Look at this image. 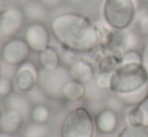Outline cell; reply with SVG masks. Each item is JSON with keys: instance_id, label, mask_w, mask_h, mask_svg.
Here are the masks:
<instances>
[{"instance_id": "27", "label": "cell", "mask_w": 148, "mask_h": 137, "mask_svg": "<svg viewBox=\"0 0 148 137\" xmlns=\"http://www.w3.org/2000/svg\"><path fill=\"white\" fill-rule=\"evenodd\" d=\"M137 32L141 36H148V12H143L137 19Z\"/></svg>"}, {"instance_id": "14", "label": "cell", "mask_w": 148, "mask_h": 137, "mask_svg": "<svg viewBox=\"0 0 148 137\" xmlns=\"http://www.w3.org/2000/svg\"><path fill=\"white\" fill-rule=\"evenodd\" d=\"M129 125L142 126L148 129V97L138 106L132 107L127 113Z\"/></svg>"}, {"instance_id": "34", "label": "cell", "mask_w": 148, "mask_h": 137, "mask_svg": "<svg viewBox=\"0 0 148 137\" xmlns=\"http://www.w3.org/2000/svg\"><path fill=\"white\" fill-rule=\"evenodd\" d=\"M0 9H1V1H0Z\"/></svg>"}, {"instance_id": "9", "label": "cell", "mask_w": 148, "mask_h": 137, "mask_svg": "<svg viewBox=\"0 0 148 137\" xmlns=\"http://www.w3.org/2000/svg\"><path fill=\"white\" fill-rule=\"evenodd\" d=\"M39 70L31 62H24L18 66L14 77L15 86L21 92H28L37 85Z\"/></svg>"}, {"instance_id": "31", "label": "cell", "mask_w": 148, "mask_h": 137, "mask_svg": "<svg viewBox=\"0 0 148 137\" xmlns=\"http://www.w3.org/2000/svg\"><path fill=\"white\" fill-rule=\"evenodd\" d=\"M133 2H134V4H135V6H136V8L138 9L139 3H140V0H133Z\"/></svg>"}, {"instance_id": "10", "label": "cell", "mask_w": 148, "mask_h": 137, "mask_svg": "<svg viewBox=\"0 0 148 137\" xmlns=\"http://www.w3.org/2000/svg\"><path fill=\"white\" fill-rule=\"evenodd\" d=\"M119 117L117 112L106 108L97 114L95 117V126L102 134H111L117 129Z\"/></svg>"}, {"instance_id": "1", "label": "cell", "mask_w": 148, "mask_h": 137, "mask_svg": "<svg viewBox=\"0 0 148 137\" xmlns=\"http://www.w3.org/2000/svg\"><path fill=\"white\" fill-rule=\"evenodd\" d=\"M51 30L58 42L72 53H90L101 41L99 28L83 14L69 12L56 16Z\"/></svg>"}, {"instance_id": "33", "label": "cell", "mask_w": 148, "mask_h": 137, "mask_svg": "<svg viewBox=\"0 0 148 137\" xmlns=\"http://www.w3.org/2000/svg\"><path fill=\"white\" fill-rule=\"evenodd\" d=\"M0 1H9V0H0Z\"/></svg>"}, {"instance_id": "22", "label": "cell", "mask_w": 148, "mask_h": 137, "mask_svg": "<svg viewBox=\"0 0 148 137\" xmlns=\"http://www.w3.org/2000/svg\"><path fill=\"white\" fill-rule=\"evenodd\" d=\"M26 96L29 99L30 103L34 105H41V104H45L47 102V99L49 97L45 95V93L41 90V88L36 85V86L33 87L31 90H29L28 92H26Z\"/></svg>"}, {"instance_id": "24", "label": "cell", "mask_w": 148, "mask_h": 137, "mask_svg": "<svg viewBox=\"0 0 148 137\" xmlns=\"http://www.w3.org/2000/svg\"><path fill=\"white\" fill-rule=\"evenodd\" d=\"M142 63V57L141 53L131 49V51H124L121 57V65H128V64H141Z\"/></svg>"}, {"instance_id": "29", "label": "cell", "mask_w": 148, "mask_h": 137, "mask_svg": "<svg viewBox=\"0 0 148 137\" xmlns=\"http://www.w3.org/2000/svg\"><path fill=\"white\" fill-rule=\"evenodd\" d=\"M64 0H40V2L45 5L47 7H55V6L59 5Z\"/></svg>"}, {"instance_id": "19", "label": "cell", "mask_w": 148, "mask_h": 137, "mask_svg": "<svg viewBox=\"0 0 148 137\" xmlns=\"http://www.w3.org/2000/svg\"><path fill=\"white\" fill-rule=\"evenodd\" d=\"M49 133L51 130L45 124L32 122L24 129L22 137H49Z\"/></svg>"}, {"instance_id": "26", "label": "cell", "mask_w": 148, "mask_h": 137, "mask_svg": "<svg viewBox=\"0 0 148 137\" xmlns=\"http://www.w3.org/2000/svg\"><path fill=\"white\" fill-rule=\"evenodd\" d=\"M13 93V83L11 79L0 77V97H8Z\"/></svg>"}, {"instance_id": "17", "label": "cell", "mask_w": 148, "mask_h": 137, "mask_svg": "<svg viewBox=\"0 0 148 137\" xmlns=\"http://www.w3.org/2000/svg\"><path fill=\"white\" fill-rule=\"evenodd\" d=\"M120 99V101L124 104V106L135 107L141 104L148 97V84L143 86L142 88L136 91H133L126 94H115Z\"/></svg>"}, {"instance_id": "23", "label": "cell", "mask_w": 148, "mask_h": 137, "mask_svg": "<svg viewBox=\"0 0 148 137\" xmlns=\"http://www.w3.org/2000/svg\"><path fill=\"white\" fill-rule=\"evenodd\" d=\"M137 45V36L131 32H125L121 34V45L120 47L124 49L125 51L134 49Z\"/></svg>"}, {"instance_id": "6", "label": "cell", "mask_w": 148, "mask_h": 137, "mask_svg": "<svg viewBox=\"0 0 148 137\" xmlns=\"http://www.w3.org/2000/svg\"><path fill=\"white\" fill-rule=\"evenodd\" d=\"M31 49L22 38L9 39L1 49V60L3 63L11 66H20L27 61Z\"/></svg>"}, {"instance_id": "36", "label": "cell", "mask_w": 148, "mask_h": 137, "mask_svg": "<svg viewBox=\"0 0 148 137\" xmlns=\"http://www.w3.org/2000/svg\"><path fill=\"white\" fill-rule=\"evenodd\" d=\"M0 117H1V112H0Z\"/></svg>"}, {"instance_id": "37", "label": "cell", "mask_w": 148, "mask_h": 137, "mask_svg": "<svg viewBox=\"0 0 148 137\" xmlns=\"http://www.w3.org/2000/svg\"><path fill=\"white\" fill-rule=\"evenodd\" d=\"M0 68H1V64H0Z\"/></svg>"}, {"instance_id": "28", "label": "cell", "mask_w": 148, "mask_h": 137, "mask_svg": "<svg viewBox=\"0 0 148 137\" xmlns=\"http://www.w3.org/2000/svg\"><path fill=\"white\" fill-rule=\"evenodd\" d=\"M141 57H142V63L141 65L145 68V71L148 74V42L143 47V49L141 51Z\"/></svg>"}, {"instance_id": "11", "label": "cell", "mask_w": 148, "mask_h": 137, "mask_svg": "<svg viewBox=\"0 0 148 137\" xmlns=\"http://www.w3.org/2000/svg\"><path fill=\"white\" fill-rule=\"evenodd\" d=\"M71 79L77 82L88 84L95 78V70L94 67L87 61L78 60L73 62L69 67Z\"/></svg>"}, {"instance_id": "13", "label": "cell", "mask_w": 148, "mask_h": 137, "mask_svg": "<svg viewBox=\"0 0 148 137\" xmlns=\"http://www.w3.org/2000/svg\"><path fill=\"white\" fill-rule=\"evenodd\" d=\"M6 109H11L21 114L25 119L31 114V103L26 95L20 93H12L5 99Z\"/></svg>"}, {"instance_id": "15", "label": "cell", "mask_w": 148, "mask_h": 137, "mask_svg": "<svg viewBox=\"0 0 148 137\" xmlns=\"http://www.w3.org/2000/svg\"><path fill=\"white\" fill-rule=\"evenodd\" d=\"M86 86L85 84L77 81L71 80L64 85V89H62V96L64 99L68 101H72V102H76V101H80L86 96Z\"/></svg>"}, {"instance_id": "12", "label": "cell", "mask_w": 148, "mask_h": 137, "mask_svg": "<svg viewBox=\"0 0 148 137\" xmlns=\"http://www.w3.org/2000/svg\"><path fill=\"white\" fill-rule=\"evenodd\" d=\"M24 117L17 111L6 109L0 117V131L14 135L22 127Z\"/></svg>"}, {"instance_id": "4", "label": "cell", "mask_w": 148, "mask_h": 137, "mask_svg": "<svg viewBox=\"0 0 148 137\" xmlns=\"http://www.w3.org/2000/svg\"><path fill=\"white\" fill-rule=\"evenodd\" d=\"M95 120L84 107L72 110L60 126L62 137H93Z\"/></svg>"}, {"instance_id": "35", "label": "cell", "mask_w": 148, "mask_h": 137, "mask_svg": "<svg viewBox=\"0 0 148 137\" xmlns=\"http://www.w3.org/2000/svg\"><path fill=\"white\" fill-rule=\"evenodd\" d=\"M102 137H109V136H102Z\"/></svg>"}, {"instance_id": "30", "label": "cell", "mask_w": 148, "mask_h": 137, "mask_svg": "<svg viewBox=\"0 0 148 137\" xmlns=\"http://www.w3.org/2000/svg\"><path fill=\"white\" fill-rule=\"evenodd\" d=\"M0 137H13L12 134H8L5 132H0Z\"/></svg>"}, {"instance_id": "32", "label": "cell", "mask_w": 148, "mask_h": 137, "mask_svg": "<svg viewBox=\"0 0 148 137\" xmlns=\"http://www.w3.org/2000/svg\"><path fill=\"white\" fill-rule=\"evenodd\" d=\"M72 2H74V3H79V2L83 1V0H71Z\"/></svg>"}, {"instance_id": "2", "label": "cell", "mask_w": 148, "mask_h": 137, "mask_svg": "<svg viewBox=\"0 0 148 137\" xmlns=\"http://www.w3.org/2000/svg\"><path fill=\"white\" fill-rule=\"evenodd\" d=\"M148 84V74L141 64L120 65L113 71L109 91L114 94H126Z\"/></svg>"}, {"instance_id": "18", "label": "cell", "mask_w": 148, "mask_h": 137, "mask_svg": "<svg viewBox=\"0 0 148 137\" xmlns=\"http://www.w3.org/2000/svg\"><path fill=\"white\" fill-rule=\"evenodd\" d=\"M38 62L41 68L45 70H55L60 66V59L58 51L53 47H47L45 51L38 53Z\"/></svg>"}, {"instance_id": "16", "label": "cell", "mask_w": 148, "mask_h": 137, "mask_svg": "<svg viewBox=\"0 0 148 137\" xmlns=\"http://www.w3.org/2000/svg\"><path fill=\"white\" fill-rule=\"evenodd\" d=\"M22 10L25 17L32 20L33 22H41L47 16V6L43 5L41 2H27Z\"/></svg>"}, {"instance_id": "5", "label": "cell", "mask_w": 148, "mask_h": 137, "mask_svg": "<svg viewBox=\"0 0 148 137\" xmlns=\"http://www.w3.org/2000/svg\"><path fill=\"white\" fill-rule=\"evenodd\" d=\"M71 80L69 68L60 66L55 70L40 68L38 72L37 85L49 98L60 99L62 98V93L64 85Z\"/></svg>"}, {"instance_id": "8", "label": "cell", "mask_w": 148, "mask_h": 137, "mask_svg": "<svg viewBox=\"0 0 148 137\" xmlns=\"http://www.w3.org/2000/svg\"><path fill=\"white\" fill-rule=\"evenodd\" d=\"M25 15L23 10L17 7H10L0 14V34L2 36H12L22 27Z\"/></svg>"}, {"instance_id": "21", "label": "cell", "mask_w": 148, "mask_h": 137, "mask_svg": "<svg viewBox=\"0 0 148 137\" xmlns=\"http://www.w3.org/2000/svg\"><path fill=\"white\" fill-rule=\"evenodd\" d=\"M117 137H148V129L142 126L127 125L121 130Z\"/></svg>"}, {"instance_id": "20", "label": "cell", "mask_w": 148, "mask_h": 137, "mask_svg": "<svg viewBox=\"0 0 148 137\" xmlns=\"http://www.w3.org/2000/svg\"><path fill=\"white\" fill-rule=\"evenodd\" d=\"M51 111L45 104L41 105H34L31 109L30 117L33 122L39 124H45L49 119Z\"/></svg>"}, {"instance_id": "25", "label": "cell", "mask_w": 148, "mask_h": 137, "mask_svg": "<svg viewBox=\"0 0 148 137\" xmlns=\"http://www.w3.org/2000/svg\"><path fill=\"white\" fill-rule=\"evenodd\" d=\"M112 73L113 72H104V71L100 72V74L96 77V85L98 88L102 90H109Z\"/></svg>"}, {"instance_id": "3", "label": "cell", "mask_w": 148, "mask_h": 137, "mask_svg": "<svg viewBox=\"0 0 148 137\" xmlns=\"http://www.w3.org/2000/svg\"><path fill=\"white\" fill-rule=\"evenodd\" d=\"M136 10L133 0H104L101 8L105 23L119 32L130 27L136 17Z\"/></svg>"}, {"instance_id": "7", "label": "cell", "mask_w": 148, "mask_h": 137, "mask_svg": "<svg viewBox=\"0 0 148 137\" xmlns=\"http://www.w3.org/2000/svg\"><path fill=\"white\" fill-rule=\"evenodd\" d=\"M24 40L29 49L34 53H39L49 47V32L42 22H31L26 27Z\"/></svg>"}]
</instances>
